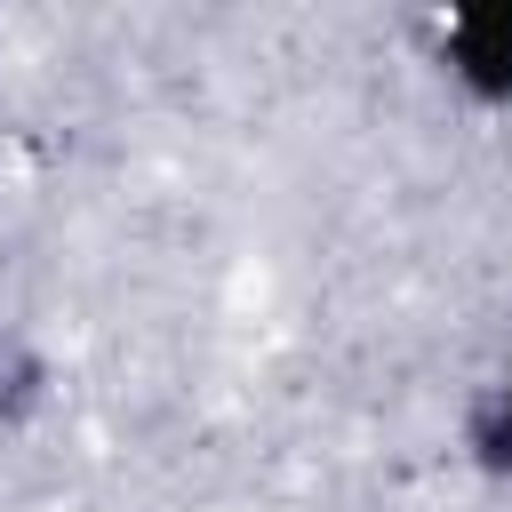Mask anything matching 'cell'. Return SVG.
Returning <instances> with one entry per match:
<instances>
[{
  "instance_id": "3",
  "label": "cell",
  "mask_w": 512,
  "mask_h": 512,
  "mask_svg": "<svg viewBox=\"0 0 512 512\" xmlns=\"http://www.w3.org/2000/svg\"><path fill=\"white\" fill-rule=\"evenodd\" d=\"M496 400H504V408H512V376H504V384H496Z\"/></svg>"
},
{
  "instance_id": "1",
  "label": "cell",
  "mask_w": 512,
  "mask_h": 512,
  "mask_svg": "<svg viewBox=\"0 0 512 512\" xmlns=\"http://www.w3.org/2000/svg\"><path fill=\"white\" fill-rule=\"evenodd\" d=\"M440 56H448V72H456L464 96L512 104V0H472V8H456Z\"/></svg>"
},
{
  "instance_id": "2",
  "label": "cell",
  "mask_w": 512,
  "mask_h": 512,
  "mask_svg": "<svg viewBox=\"0 0 512 512\" xmlns=\"http://www.w3.org/2000/svg\"><path fill=\"white\" fill-rule=\"evenodd\" d=\"M472 456H480L488 472H512V408H504V400H488V408L472 416Z\"/></svg>"
}]
</instances>
